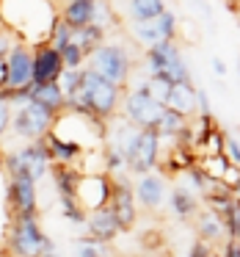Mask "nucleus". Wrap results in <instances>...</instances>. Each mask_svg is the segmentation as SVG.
I'll use <instances>...</instances> for the list:
<instances>
[{"instance_id": "obj_1", "label": "nucleus", "mask_w": 240, "mask_h": 257, "mask_svg": "<svg viewBox=\"0 0 240 257\" xmlns=\"http://www.w3.org/2000/svg\"><path fill=\"white\" fill-rule=\"evenodd\" d=\"M58 20L61 17L47 0H0V23H6L3 28L31 50L50 45Z\"/></svg>"}, {"instance_id": "obj_2", "label": "nucleus", "mask_w": 240, "mask_h": 257, "mask_svg": "<svg viewBox=\"0 0 240 257\" xmlns=\"http://www.w3.org/2000/svg\"><path fill=\"white\" fill-rule=\"evenodd\" d=\"M122 97L124 89L108 83L105 78H100L97 72L83 67V80H80V89L72 100H67L69 111L86 113V116H94L100 122L119 116V108H122Z\"/></svg>"}, {"instance_id": "obj_3", "label": "nucleus", "mask_w": 240, "mask_h": 257, "mask_svg": "<svg viewBox=\"0 0 240 257\" xmlns=\"http://www.w3.org/2000/svg\"><path fill=\"white\" fill-rule=\"evenodd\" d=\"M146 78H166L168 83H193L190 78V67L185 61L182 50L177 42H160L155 47H146Z\"/></svg>"}, {"instance_id": "obj_4", "label": "nucleus", "mask_w": 240, "mask_h": 257, "mask_svg": "<svg viewBox=\"0 0 240 257\" xmlns=\"http://www.w3.org/2000/svg\"><path fill=\"white\" fill-rule=\"evenodd\" d=\"M86 64H89L86 69L97 72L100 78H105L108 83L119 86V89H124V86H127L130 72H133V64H130L127 50H124L119 42H102L97 50L89 53Z\"/></svg>"}, {"instance_id": "obj_5", "label": "nucleus", "mask_w": 240, "mask_h": 257, "mask_svg": "<svg viewBox=\"0 0 240 257\" xmlns=\"http://www.w3.org/2000/svg\"><path fill=\"white\" fill-rule=\"evenodd\" d=\"M9 251H12V257H42V254H56V243H53V238H47L42 232L36 216H20L14 218Z\"/></svg>"}, {"instance_id": "obj_6", "label": "nucleus", "mask_w": 240, "mask_h": 257, "mask_svg": "<svg viewBox=\"0 0 240 257\" xmlns=\"http://www.w3.org/2000/svg\"><path fill=\"white\" fill-rule=\"evenodd\" d=\"M119 116L127 124H133L135 130H155V124L160 122V116L166 113V105L155 100V97L146 91V83H141L138 89L124 91L122 97V108H119Z\"/></svg>"}, {"instance_id": "obj_7", "label": "nucleus", "mask_w": 240, "mask_h": 257, "mask_svg": "<svg viewBox=\"0 0 240 257\" xmlns=\"http://www.w3.org/2000/svg\"><path fill=\"white\" fill-rule=\"evenodd\" d=\"M160 161V139H157L155 130H130L127 141H124V163H127V172L138 174H149L152 169Z\"/></svg>"}, {"instance_id": "obj_8", "label": "nucleus", "mask_w": 240, "mask_h": 257, "mask_svg": "<svg viewBox=\"0 0 240 257\" xmlns=\"http://www.w3.org/2000/svg\"><path fill=\"white\" fill-rule=\"evenodd\" d=\"M53 122H56V116H53L47 108H42L39 102L28 100V102L14 108L12 127L9 130H12L17 139H23L25 144H31V141H45L53 130Z\"/></svg>"}, {"instance_id": "obj_9", "label": "nucleus", "mask_w": 240, "mask_h": 257, "mask_svg": "<svg viewBox=\"0 0 240 257\" xmlns=\"http://www.w3.org/2000/svg\"><path fill=\"white\" fill-rule=\"evenodd\" d=\"M6 169H9V177H31L39 185V180H45L47 172L53 169L45 141H31L20 152H12L6 158Z\"/></svg>"}, {"instance_id": "obj_10", "label": "nucleus", "mask_w": 240, "mask_h": 257, "mask_svg": "<svg viewBox=\"0 0 240 257\" xmlns=\"http://www.w3.org/2000/svg\"><path fill=\"white\" fill-rule=\"evenodd\" d=\"M113 218L119 224V232H127L138 221V207H135V188L124 174L111 177V199H108Z\"/></svg>"}, {"instance_id": "obj_11", "label": "nucleus", "mask_w": 240, "mask_h": 257, "mask_svg": "<svg viewBox=\"0 0 240 257\" xmlns=\"http://www.w3.org/2000/svg\"><path fill=\"white\" fill-rule=\"evenodd\" d=\"M108 199H111V177L80 172L78 185H75V202L86 210V216L100 210V207H108Z\"/></svg>"}, {"instance_id": "obj_12", "label": "nucleus", "mask_w": 240, "mask_h": 257, "mask_svg": "<svg viewBox=\"0 0 240 257\" xmlns=\"http://www.w3.org/2000/svg\"><path fill=\"white\" fill-rule=\"evenodd\" d=\"M133 36L146 47H155L160 42H174L177 36V17L174 12H163L157 20H149V23H133Z\"/></svg>"}, {"instance_id": "obj_13", "label": "nucleus", "mask_w": 240, "mask_h": 257, "mask_svg": "<svg viewBox=\"0 0 240 257\" xmlns=\"http://www.w3.org/2000/svg\"><path fill=\"white\" fill-rule=\"evenodd\" d=\"M9 64V83L6 91H20L34 83V50L28 45H14V50L6 58Z\"/></svg>"}, {"instance_id": "obj_14", "label": "nucleus", "mask_w": 240, "mask_h": 257, "mask_svg": "<svg viewBox=\"0 0 240 257\" xmlns=\"http://www.w3.org/2000/svg\"><path fill=\"white\" fill-rule=\"evenodd\" d=\"M9 207L14 218L20 216H36L39 210V196H36V183L31 177H12L9 180Z\"/></svg>"}, {"instance_id": "obj_15", "label": "nucleus", "mask_w": 240, "mask_h": 257, "mask_svg": "<svg viewBox=\"0 0 240 257\" xmlns=\"http://www.w3.org/2000/svg\"><path fill=\"white\" fill-rule=\"evenodd\" d=\"M61 72H64L61 53L53 50L50 45H39V47H34V83H36V86L56 83Z\"/></svg>"}, {"instance_id": "obj_16", "label": "nucleus", "mask_w": 240, "mask_h": 257, "mask_svg": "<svg viewBox=\"0 0 240 257\" xmlns=\"http://www.w3.org/2000/svg\"><path fill=\"white\" fill-rule=\"evenodd\" d=\"M133 188H135V205H141L144 210H157L168 196L166 194V180L155 172L138 177V183H135Z\"/></svg>"}, {"instance_id": "obj_17", "label": "nucleus", "mask_w": 240, "mask_h": 257, "mask_svg": "<svg viewBox=\"0 0 240 257\" xmlns=\"http://www.w3.org/2000/svg\"><path fill=\"white\" fill-rule=\"evenodd\" d=\"M86 229H89V238L100 240V243H108L119 235V224L113 218L111 207H100V210L89 213L86 216Z\"/></svg>"}, {"instance_id": "obj_18", "label": "nucleus", "mask_w": 240, "mask_h": 257, "mask_svg": "<svg viewBox=\"0 0 240 257\" xmlns=\"http://www.w3.org/2000/svg\"><path fill=\"white\" fill-rule=\"evenodd\" d=\"M196 232H199V240L215 246L218 240L226 235V229H223V221H221V216H218L215 210L201 207V210H196Z\"/></svg>"}, {"instance_id": "obj_19", "label": "nucleus", "mask_w": 240, "mask_h": 257, "mask_svg": "<svg viewBox=\"0 0 240 257\" xmlns=\"http://www.w3.org/2000/svg\"><path fill=\"white\" fill-rule=\"evenodd\" d=\"M94 9H97V0H69L58 17H61V23H67L72 31H78V28L91 25V20H94Z\"/></svg>"}, {"instance_id": "obj_20", "label": "nucleus", "mask_w": 240, "mask_h": 257, "mask_svg": "<svg viewBox=\"0 0 240 257\" xmlns=\"http://www.w3.org/2000/svg\"><path fill=\"white\" fill-rule=\"evenodd\" d=\"M45 147H47V155H50L53 166H75L80 161V155H83V150L78 144H69V141L58 139L53 133L45 139Z\"/></svg>"}, {"instance_id": "obj_21", "label": "nucleus", "mask_w": 240, "mask_h": 257, "mask_svg": "<svg viewBox=\"0 0 240 257\" xmlns=\"http://www.w3.org/2000/svg\"><path fill=\"white\" fill-rule=\"evenodd\" d=\"M166 108L179 116H193L196 113V86L193 83H179V86H171V94L166 100Z\"/></svg>"}, {"instance_id": "obj_22", "label": "nucleus", "mask_w": 240, "mask_h": 257, "mask_svg": "<svg viewBox=\"0 0 240 257\" xmlns=\"http://www.w3.org/2000/svg\"><path fill=\"white\" fill-rule=\"evenodd\" d=\"M31 100L39 102L42 108H47V111H50L53 116H58V113L67 111V97L61 94L58 83H47V86H36V83H31Z\"/></svg>"}, {"instance_id": "obj_23", "label": "nucleus", "mask_w": 240, "mask_h": 257, "mask_svg": "<svg viewBox=\"0 0 240 257\" xmlns=\"http://www.w3.org/2000/svg\"><path fill=\"white\" fill-rule=\"evenodd\" d=\"M166 199H168V207L174 210V216H179V218H188L199 210V199H196V194L188 188H174Z\"/></svg>"}, {"instance_id": "obj_24", "label": "nucleus", "mask_w": 240, "mask_h": 257, "mask_svg": "<svg viewBox=\"0 0 240 257\" xmlns=\"http://www.w3.org/2000/svg\"><path fill=\"white\" fill-rule=\"evenodd\" d=\"M163 12H166L163 0H130V17H133V23H149V20H157Z\"/></svg>"}, {"instance_id": "obj_25", "label": "nucleus", "mask_w": 240, "mask_h": 257, "mask_svg": "<svg viewBox=\"0 0 240 257\" xmlns=\"http://www.w3.org/2000/svg\"><path fill=\"white\" fill-rule=\"evenodd\" d=\"M185 124H188V119L166 108V113L160 116V122L155 124V133H157V139H179V133L185 130Z\"/></svg>"}, {"instance_id": "obj_26", "label": "nucleus", "mask_w": 240, "mask_h": 257, "mask_svg": "<svg viewBox=\"0 0 240 257\" xmlns=\"http://www.w3.org/2000/svg\"><path fill=\"white\" fill-rule=\"evenodd\" d=\"M80 80H83V67L80 69H64L56 83H58V89H61V94L67 97V100H72L80 89Z\"/></svg>"}, {"instance_id": "obj_27", "label": "nucleus", "mask_w": 240, "mask_h": 257, "mask_svg": "<svg viewBox=\"0 0 240 257\" xmlns=\"http://www.w3.org/2000/svg\"><path fill=\"white\" fill-rule=\"evenodd\" d=\"M221 221H223V229H226V240H240V205H237V199L226 207Z\"/></svg>"}, {"instance_id": "obj_28", "label": "nucleus", "mask_w": 240, "mask_h": 257, "mask_svg": "<svg viewBox=\"0 0 240 257\" xmlns=\"http://www.w3.org/2000/svg\"><path fill=\"white\" fill-rule=\"evenodd\" d=\"M75 257H111V251H108V246L100 243V240L83 238V240L75 243Z\"/></svg>"}, {"instance_id": "obj_29", "label": "nucleus", "mask_w": 240, "mask_h": 257, "mask_svg": "<svg viewBox=\"0 0 240 257\" xmlns=\"http://www.w3.org/2000/svg\"><path fill=\"white\" fill-rule=\"evenodd\" d=\"M144 83H146V91H149L160 105H166V100H168V94H171V86L174 83H168L166 78H146Z\"/></svg>"}, {"instance_id": "obj_30", "label": "nucleus", "mask_w": 240, "mask_h": 257, "mask_svg": "<svg viewBox=\"0 0 240 257\" xmlns=\"http://www.w3.org/2000/svg\"><path fill=\"white\" fill-rule=\"evenodd\" d=\"M12 116H14V105L9 100V91H0V141L12 127Z\"/></svg>"}, {"instance_id": "obj_31", "label": "nucleus", "mask_w": 240, "mask_h": 257, "mask_svg": "<svg viewBox=\"0 0 240 257\" xmlns=\"http://www.w3.org/2000/svg\"><path fill=\"white\" fill-rule=\"evenodd\" d=\"M58 202H61V213L64 218H69V224H86V210L75 199H58Z\"/></svg>"}, {"instance_id": "obj_32", "label": "nucleus", "mask_w": 240, "mask_h": 257, "mask_svg": "<svg viewBox=\"0 0 240 257\" xmlns=\"http://www.w3.org/2000/svg\"><path fill=\"white\" fill-rule=\"evenodd\" d=\"M223 155L232 166H240V141L232 136H223Z\"/></svg>"}, {"instance_id": "obj_33", "label": "nucleus", "mask_w": 240, "mask_h": 257, "mask_svg": "<svg viewBox=\"0 0 240 257\" xmlns=\"http://www.w3.org/2000/svg\"><path fill=\"white\" fill-rule=\"evenodd\" d=\"M188 257H221L218 254V249L212 243H204V240H193V246H190Z\"/></svg>"}, {"instance_id": "obj_34", "label": "nucleus", "mask_w": 240, "mask_h": 257, "mask_svg": "<svg viewBox=\"0 0 240 257\" xmlns=\"http://www.w3.org/2000/svg\"><path fill=\"white\" fill-rule=\"evenodd\" d=\"M14 45H17V39H14L12 34H9L3 25H0V61H6L9 58V53L14 50Z\"/></svg>"}, {"instance_id": "obj_35", "label": "nucleus", "mask_w": 240, "mask_h": 257, "mask_svg": "<svg viewBox=\"0 0 240 257\" xmlns=\"http://www.w3.org/2000/svg\"><path fill=\"white\" fill-rule=\"evenodd\" d=\"M221 257H240V240H226V243H221Z\"/></svg>"}, {"instance_id": "obj_36", "label": "nucleus", "mask_w": 240, "mask_h": 257, "mask_svg": "<svg viewBox=\"0 0 240 257\" xmlns=\"http://www.w3.org/2000/svg\"><path fill=\"white\" fill-rule=\"evenodd\" d=\"M6 83H9V64L0 61V91H6Z\"/></svg>"}, {"instance_id": "obj_37", "label": "nucleus", "mask_w": 240, "mask_h": 257, "mask_svg": "<svg viewBox=\"0 0 240 257\" xmlns=\"http://www.w3.org/2000/svg\"><path fill=\"white\" fill-rule=\"evenodd\" d=\"M212 72H215V75H226V64H223L221 58H212Z\"/></svg>"}, {"instance_id": "obj_38", "label": "nucleus", "mask_w": 240, "mask_h": 257, "mask_svg": "<svg viewBox=\"0 0 240 257\" xmlns=\"http://www.w3.org/2000/svg\"><path fill=\"white\" fill-rule=\"evenodd\" d=\"M234 199H237V205H240V196H234Z\"/></svg>"}]
</instances>
